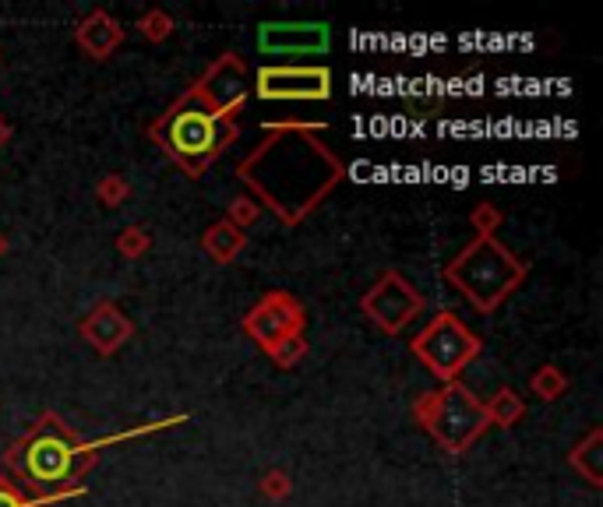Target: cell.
I'll return each instance as SVG.
<instances>
[{"label": "cell", "mask_w": 603, "mask_h": 507, "mask_svg": "<svg viewBox=\"0 0 603 507\" xmlns=\"http://www.w3.org/2000/svg\"><path fill=\"white\" fill-rule=\"evenodd\" d=\"M265 141L247 152L237 180L269 205L282 226H300L346 176L343 159L317 138L325 123H261Z\"/></svg>", "instance_id": "obj_1"}, {"label": "cell", "mask_w": 603, "mask_h": 507, "mask_svg": "<svg viewBox=\"0 0 603 507\" xmlns=\"http://www.w3.org/2000/svg\"><path fill=\"white\" fill-rule=\"evenodd\" d=\"M93 455H96L93 444H82L57 416L46 412L43 420L8 451L4 465L32 494H50L57 490V486L75 483L85 473V465L93 462Z\"/></svg>", "instance_id": "obj_2"}, {"label": "cell", "mask_w": 603, "mask_h": 507, "mask_svg": "<svg viewBox=\"0 0 603 507\" xmlns=\"http://www.w3.org/2000/svg\"><path fill=\"white\" fill-rule=\"evenodd\" d=\"M526 261H519L498 237H476L445 265V279L473 303L476 314H494L526 282Z\"/></svg>", "instance_id": "obj_3"}, {"label": "cell", "mask_w": 603, "mask_h": 507, "mask_svg": "<svg viewBox=\"0 0 603 507\" xmlns=\"http://www.w3.org/2000/svg\"><path fill=\"white\" fill-rule=\"evenodd\" d=\"M240 123L237 120H219L187 96L176 99L163 120L152 123V138L181 162L187 176H202L208 162H216L229 141H237Z\"/></svg>", "instance_id": "obj_4"}, {"label": "cell", "mask_w": 603, "mask_h": 507, "mask_svg": "<svg viewBox=\"0 0 603 507\" xmlns=\"http://www.w3.org/2000/svg\"><path fill=\"white\" fill-rule=\"evenodd\" d=\"M413 412H417L420 427L434 438V444L445 447L449 455H463V451H470L491 427L484 402L463 385V380H449V385H441L438 391L423 395Z\"/></svg>", "instance_id": "obj_5"}, {"label": "cell", "mask_w": 603, "mask_h": 507, "mask_svg": "<svg viewBox=\"0 0 603 507\" xmlns=\"http://www.w3.org/2000/svg\"><path fill=\"white\" fill-rule=\"evenodd\" d=\"M410 349L423 367L449 385V380H459V374H463L473 359L481 356L484 342L459 314L441 311L417 332V338L410 342Z\"/></svg>", "instance_id": "obj_6"}, {"label": "cell", "mask_w": 603, "mask_h": 507, "mask_svg": "<svg viewBox=\"0 0 603 507\" xmlns=\"http://www.w3.org/2000/svg\"><path fill=\"white\" fill-rule=\"evenodd\" d=\"M255 96L261 103H325L332 71L322 64H265L255 71Z\"/></svg>", "instance_id": "obj_7"}, {"label": "cell", "mask_w": 603, "mask_h": 507, "mask_svg": "<svg viewBox=\"0 0 603 507\" xmlns=\"http://www.w3.org/2000/svg\"><path fill=\"white\" fill-rule=\"evenodd\" d=\"M360 311L367 314L370 324H378L385 335H402L423 314V296L402 271H385L364 293Z\"/></svg>", "instance_id": "obj_8"}, {"label": "cell", "mask_w": 603, "mask_h": 507, "mask_svg": "<svg viewBox=\"0 0 603 507\" xmlns=\"http://www.w3.org/2000/svg\"><path fill=\"white\" fill-rule=\"evenodd\" d=\"M184 96L191 103H198L202 110H208L212 117L234 120V114L244 110V103H247V67H244V61L234 57V53H223V57L212 64Z\"/></svg>", "instance_id": "obj_9"}, {"label": "cell", "mask_w": 603, "mask_h": 507, "mask_svg": "<svg viewBox=\"0 0 603 507\" xmlns=\"http://www.w3.org/2000/svg\"><path fill=\"white\" fill-rule=\"evenodd\" d=\"M304 321H308V314H304V306H300V300L276 289V293L258 300L251 311H247L244 332L251 335L261 349H269L287 335H304Z\"/></svg>", "instance_id": "obj_10"}, {"label": "cell", "mask_w": 603, "mask_h": 507, "mask_svg": "<svg viewBox=\"0 0 603 507\" xmlns=\"http://www.w3.org/2000/svg\"><path fill=\"white\" fill-rule=\"evenodd\" d=\"M332 29L325 22H265L258 29V50L265 57H317L329 53Z\"/></svg>", "instance_id": "obj_11"}, {"label": "cell", "mask_w": 603, "mask_h": 507, "mask_svg": "<svg viewBox=\"0 0 603 507\" xmlns=\"http://www.w3.org/2000/svg\"><path fill=\"white\" fill-rule=\"evenodd\" d=\"M131 335H134V324L114 300H99L93 311L82 317V338L99 356H114Z\"/></svg>", "instance_id": "obj_12"}, {"label": "cell", "mask_w": 603, "mask_h": 507, "mask_svg": "<svg viewBox=\"0 0 603 507\" xmlns=\"http://www.w3.org/2000/svg\"><path fill=\"white\" fill-rule=\"evenodd\" d=\"M75 40L93 61H110V53L123 43V29L110 11H93L78 22Z\"/></svg>", "instance_id": "obj_13"}, {"label": "cell", "mask_w": 603, "mask_h": 507, "mask_svg": "<svg viewBox=\"0 0 603 507\" xmlns=\"http://www.w3.org/2000/svg\"><path fill=\"white\" fill-rule=\"evenodd\" d=\"M202 247L205 254L216 265H229V261H237L240 258V250L247 247V237L237 229V226H229L226 219L216 223V226H208L205 229V237H202Z\"/></svg>", "instance_id": "obj_14"}, {"label": "cell", "mask_w": 603, "mask_h": 507, "mask_svg": "<svg viewBox=\"0 0 603 507\" xmlns=\"http://www.w3.org/2000/svg\"><path fill=\"white\" fill-rule=\"evenodd\" d=\"M600 459H603V433H600V430H590V433H586V441L572 447L569 465H572L575 473H579L582 479H586L590 486H600V483H603V479H600V476H603Z\"/></svg>", "instance_id": "obj_15"}, {"label": "cell", "mask_w": 603, "mask_h": 507, "mask_svg": "<svg viewBox=\"0 0 603 507\" xmlns=\"http://www.w3.org/2000/svg\"><path fill=\"white\" fill-rule=\"evenodd\" d=\"M484 409H487V423L502 427V430L516 427L526 416V402L512 388H502L498 395L491 398V402H484Z\"/></svg>", "instance_id": "obj_16"}, {"label": "cell", "mask_w": 603, "mask_h": 507, "mask_svg": "<svg viewBox=\"0 0 603 507\" xmlns=\"http://www.w3.org/2000/svg\"><path fill=\"white\" fill-rule=\"evenodd\" d=\"M529 388H534V395L537 398H543V402H558V398L569 391V377H564L558 367H540L537 374H534V380H529Z\"/></svg>", "instance_id": "obj_17"}, {"label": "cell", "mask_w": 603, "mask_h": 507, "mask_svg": "<svg viewBox=\"0 0 603 507\" xmlns=\"http://www.w3.org/2000/svg\"><path fill=\"white\" fill-rule=\"evenodd\" d=\"M272 356V364L279 367V370H290V367H297L300 359L308 356V338L304 335H287V338H279L276 346H269L265 349Z\"/></svg>", "instance_id": "obj_18"}, {"label": "cell", "mask_w": 603, "mask_h": 507, "mask_svg": "<svg viewBox=\"0 0 603 507\" xmlns=\"http://www.w3.org/2000/svg\"><path fill=\"white\" fill-rule=\"evenodd\" d=\"M96 197L106 208H117V205H123L131 197V184L120 173H110V176H103L99 184H96Z\"/></svg>", "instance_id": "obj_19"}, {"label": "cell", "mask_w": 603, "mask_h": 507, "mask_svg": "<svg viewBox=\"0 0 603 507\" xmlns=\"http://www.w3.org/2000/svg\"><path fill=\"white\" fill-rule=\"evenodd\" d=\"M138 29H141V35L146 40H152V43H163V40H170V32H173V18L166 14V11H149V14H141V22H138Z\"/></svg>", "instance_id": "obj_20"}, {"label": "cell", "mask_w": 603, "mask_h": 507, "mask_svg": "<svg viewBox=\"0 0 603 507\" xmlns=\"http://www.w3.org/2000/svg\"><path fill=\"white\" fill-rule=\"evenodd\" d=\"M149 244H152V237L141 226H131V229H123L120 237H117V250L123 254V258H141V254L149 250Z\"/></svg>", "instance_id": "obj_21"}, {"label": "cell", "mask_w": 603, "mask_h": 507, "mask_svg": "<svg viewBox=\"0 0 603 507\" xmlns=\"http://www.w3.org/2000/svg\"><path fill=\"white\" fill-rule=\"evenodd\" d=\"M258 215H261V205H258V202H251V197H237V202L229 205L226 223H229V226H237V229L244 233L247 226H255Z\"/></svg>", "instance_id": "obj_22"}, {"label": "cell", "mask_w": 603, "mask_h": 507, "mask_svg": "<svg viewBox=\"0 0 603 507\" xmlns=\"http://www.w3.org/2000/svg\"><path fill=\"white\" fill-rule=\"evenodd\" d=\"M470 223L476 226V237H494V229H498V223H502V212L494 205H476Z\"/></svg>", "instance_id": "obj_23"}, {"label": "cell", "mask_w": 603, "mask_h": 507, "mask_svg": "<svg viewBox=\"0 0 603 507\" xmlns=\"http://www.w3.org/2000/svg\"><path fill=\"white\" fill-rule=\"evenodd\" d=\"M46 500H53V494L40 497V500H29L22 490H18V486H11V479H0V507H40Z\"/></svg>", "instance_id": "obj_24"}, {"label": "cell", "mask_w": 603, "mask_h": 507, "mask_svg": "<svg viewBox=\"0 0 603 507\" xmlns=\"http://www.w3.org/2000/svg\"><path fill=\"white\" fill-rule=\"evenodd\" d=\"M290 490H293V483L287 479V473H279V468H272V473L261 479V494L272 497V500H282Z\"/></svg>", "instance_id": "obj_25"}, {"label": "cell", "mask_w": 603, "mask_h": 507, "mask_svg": "<svg viewBox=\"0 0 603 507\" xmlns=\"http://www.w3.org/2000/svg\"><path fill=\"white\" fill-rule=\"evenodd\" d=\"M8 138H11V127L4 123V117H0V144H4Z\"/></svg>", "instance_id": "obj_26"}, {"label": "cell", "mask_w": 603, "mask_h": 507, "mask_svg": "<svg viewBox=\"0 0 603 507\" xmlns=\"http://www.w3.org/2000/svg\"><path fill=\"white\" fill-rule=\"evenodd\" d=\"M4 247H8V244H4V237H0V254H4Z\"/></svg>", "instance_id": "obj_27"}]
</instances>
